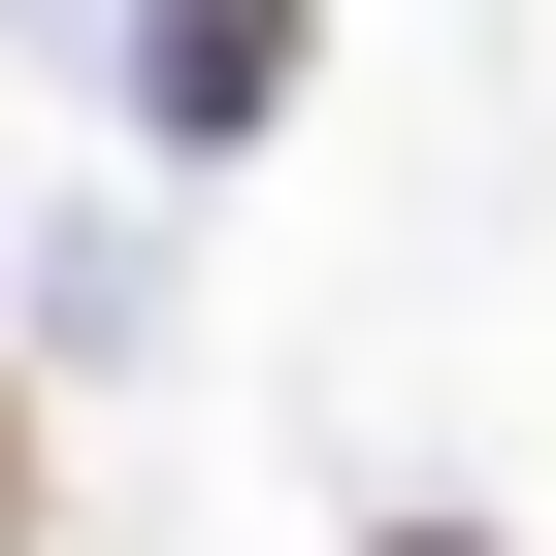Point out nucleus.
I'll use <instances>...</instances> for the list:
<instances>
[{"instance_id": "f257e3e1", "label": "nucleus", "mask_w": 556, "mask_h": 556, "mask_svg": "<svg viewBox=\"0 0 556 556\" xmlns=\"http://www.w3.org/2000/svg\"><path fill=\"white\" fill-rule=\"evenodd\" d=\"M295 34H328V0H131V131H164V164H229L262 99H295Z\"/></svg>"}, {"instance_id": "f03ea898", "label": "nucleus", "mask_w": 556, "mask_h": 556, "mask_svg": "<svg viewBox=\"0 0 556 556\" xmlns=\"http://www.w3.org/2000/svg\"><path fill=\"white\" fill-rule=\"evenodd\" d=\"M0 556H34V426H0Z\"/></svg>"}, {"instance_id": "7ed1b4c3", "label": "nucleus", "mask_w": 556, "mask_h": 556, "mask_svg": "<svg viewBox=\"0 0 556 556\" xmlns=\"http://www.w3.org/2000/svg\"><path fill=\"white\" fill-rule=\"evenodd\" d=\"M361 556H491V523H361Z\"/></svg>"}]
</instances>
